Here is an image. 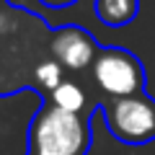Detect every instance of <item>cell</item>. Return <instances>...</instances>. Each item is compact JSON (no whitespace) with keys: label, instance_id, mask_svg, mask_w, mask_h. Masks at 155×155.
I'll list each match as a JSON object with an SVG mask.
<instances>
[{"label":"cell","instance_id":"6da1fadb","mask_svg":"<svg viewBox=\"0 0 155 155\" xmlns=\"http://www.w3.org/2000/svg\"><path fill=\"white\" fill-rule=\"evenodd\" d=\"M91 147V119L83 114L47 104L28 127V153L47 155H85Z\"/></svg>","mask_w":155,"mask_h":155},{"label":"cell","instance_id":"7a4b0ae2","mask_svg":"<svg viewBox=\"0 0 155 155\" xmlns=\"http://www.w3.org/2000/svg\"><path fill=\"white\" fill-rule=\"evenodd\" d=\"M98 109L119 142L147 145L155 140V98L150 93L142 91L124 98H104Z\"/></svg>","mask_w":155,"mask_h":155},{"label":"cell","instance_id":"3957f363","mask_svg":"<svg viewBox=\"0 0 155 155\" xmlns=\"http://www.w3.org/2000/svg\"><path fill=\"white\" fill-rule=\"evenodd\" d=\"M93 83L106 98H124V96L142 93L147 85L145 65L140 57L122 47H101L98 57L91 65Z\"/></svg>","mask_w":155,"mask_h":155},{"label":"cell","instance_id":"277c9868","mask_svg":"<svg viewBox=\"0 0 155 155\" xmlns=\"http://www.w3.org/2000/svg\"><path fill=\"white\" fill-rule=\"evenodd\" d=\"M49 49H52V60H57L65 70H85L93 65L101 47L91 31L80 26H62L52 34Z\"/></svg>","mask_w":155,"mask_h":155},{"label":"cell","instance_id":"5b68a950","mask_svg":"<svg viewBox=\"0 0 155 155\" xmlns=\"http://www.w3.org/2000/svg\"><path fill=\"white\" fill-rule=\"evenodd\" d=\"M140 0H93V13L104 26L122 28L137 18Z\"/></svg>","mask_w":155,"mask_h":155},{"label":"cell","instance_id":"8992f818","mask_svg":"<svg viewBox=\"0 0 155 155\" xmlns=\"http://www.w3.org/2000/svg\"><path fill=\"white\" fill-rule=\"evenodd\" d=\"M49 104H54L57 109L72 111V114H80L85 106V93L78 88L70 80H62L54 91H49Z\"/></svg>","mask_w":155,"mask_h":155},{"label":"cell","instance_id":"52a82bcc","mask_svg":"<svg viewBox=\"0 0 155 155\" xmlns=\"http://www.w3.org/2000/svg\"><path fill=\"white\" fill-rule=\"evenodd\" d=\"M62 70H65V67H62L57 60L41 62V65L36 67V80H39V85L47 88V91H54L57 85L62 83Z\"/></svg>","mask_w":155,"mask_h":155},{"label":"cell","instance_id":"ba28073f","mask_svg":"<svg viewBox=\"0 0 155 155\" xmlns=\"http://www.w3.org/2000/svg\"><path fill=\"white\" fill-rule=\"evenodd\" d=\"M47 8H70L72 3H78V0H41Z\"/></svg>","mask_w":155,"mask_h":155},{"label":"cell","instance_id":"9c48e42d","mask_svg":"<svg viewBox=\"0 0 155 155\" xmlns=\"http://www.w3.org/2000/svg\"><path fill=\"white\" fill-rule=\"evenodd\" d=\"M28 155H47V153H28Z\"/></svg>","mask_w":155,"mask_h":155}]
</instances>
